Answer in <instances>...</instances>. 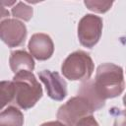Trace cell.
Returning <instances> with one entry per match:
<instances>
[{"label": "cell", "mask_w": 126, "mask_h": 126, "mask_svg": "<svg viewBox=\"0 0 126 126\" xmlns=\"http://www.w3.org/2000/svg\"><path fill=\"white\" fill-rule=\"evenodd\" d=\"M99 95L105 100L120 95L125 88L123 69L113 63L100 64L94 80Z\"/></svg>", "instance_id": "obj_1"}, {"label": "cell", "mask_w": 126, "mask_h": 126, "mask_svg": "<svg viewBox=\"0 0 126 126\" xmlns=\"http://www.w3.org/2000/svg\"><path fill=\"white\" fill-rule=\"evenodd\" d=\"M15 97L13 103L24 110L35 105L42 96V88L32 72L22 71L13 77Z\"/></svg>", "instance_id": "obj_2"}, {"label": "cell", "mask_w": 126, "mask_h": 126, "mask_svg": "<svg viewBox=\"0 0 126 126\" xmlns=\"http://www.w3.org/2000/svg\"><path fill=\"white\" fill-rule=\"evenodd\" d=\"M94 70V64L92 57L83 50H77L69 54L61 66L63 76L70 81H88Z\"/></svg>", "instance_id": "obj_3"}, {"label": "cell", "mask_w": 126, "mask_h": 126, "mask_svg": "<svg viewBox=\"0 0 126 126\" xmlns=\"http://www.w3.org/2000/svg\"><path fill=\"white\" fill-rule=\"evenodd\" d=\"M94 109L92 104L81 95L68 99L58 108L57 119L68 126H76L77 123L87 116L93 115Z\"/></svg>", "instance_id": "obj_4"}, {"label": "cell", "mask_w": 126, "mask_h": 126, "mask_svg": "<svg viewBox=\"0 0 126 126\" xmlns=\"http://www.w3.org/2000/svg\"><path fill=\"white\" fill-rule=\"evenodd\" d=\"M102 32V19L94 14L85 15L78 25V38L80 43L93 48L100 39Z\"/></svg>", "instance_id": "obj_5"}, {"label": "cell", "mask_w": 126, "mask_h": 126, "mask_svg": "<svg viewBox=\"0 0 126 126\" xmlns=\"http://www.w3.org/2000/svg\"><path fill=\"white\" fill-rule=\"evenodd\" d=\"M26 25L17 19L2 20L0 24V36L8 47L23 45L27 37Z\"/></svg>", "instance_id": "obj_6"}, {"label": "cell", "mask_w": 126, "mask_h": 126, "mask_svg": "<svg viewBox=\"0 0 126 126\" xmlns=\"http://www.w3.org/2000/svg\"><path fill=\"white\" fill-rule=\"evenodd\" d=\"M39 80L44 84L47 95L57 101L63 100L67 95L66 81L57 72L50 70H43L38 72Z\"/></svg>", "instance_id": "obj_7"}, {"label": "cell", "mask_w": 126, "mask_h": 126, "mask_svg": "<svg viewBox=\"0 0 126 126\" xmlns=\"http://www.w3.org/2000/svg\"><path fill=\"white\" fill-rule=\"evenodd\" d=\"M30 53L39 61L49 59L54 52V44L51 37L45 33H34L28 44Z\"/></svg>", "instance_id": "obj_8"}, {"label": "cell", "mask_w": 126, "mask_h": 126, "mask_svg": "<svg viewBox=\"0 0 126 126\" xmlns=\"http://www.w3.org/2000/svg\"><path fill=\"white\" fill-rule=\"evenodd\" d=\"M9 65L13 73L17 74L22 71L32 72L34 69V61L31 53L26 50L12 51L9 57Z\"/></svg>", "instance_id": "obj_9"}, {"label": "cell", "mask_w": 126, "mask_h": 126, "mask_svg": "<svg viewBox=\"0 0 126 126\" xmlns=\"http://www.w3.org/2000/svg\"><path fill=\"white\" fill-rule=\"evenodd\" d=\"M78 95L84 96L92 104L94 111L102 108L105 105V100L97 93L94 80H88L82 82L78 90Z\"/></svg>", "instance_id": "obj_10"}, {"label": "cell", "mask_w": 126, "mask_h": 126, "mask_svg": "<svg viewBox=\"0 0 126 126\" xmlns=\"http://www.w3.org/2000/svg\"><path fill=\"white\" fill-rule=\"evenodd\" d=\"M24 115L16 106L10 105L0 113V126H23Z\"/></svg>", "instance_id": "obj_11"}, {"label": "cell", "mask_w": 126, "mask_h": 126, "mask_svg": "<svg viewBox=\"0 0 126 126\" xmlns=\"http://www.w3.org/2000/svg\"><path fill=\"white\" fill-rule=\"evenodd\" d=\"M0 99L1 108L3 109L5 105L13 103L15 97V88L13 81H2L0 84Z\"/></svg>", "instance_id": "obj_12"}, {"label": "cell", "mask_w": 126, "mask_h": 126, "mask_svg": "<svg viewBox=\"0 0 126 126\" xmlns=\"http://www.w3.org/2000/svg\"><path fill=\"white\" fill-rule=\"evenodd\" d=\"M11 13L15 19H21L25 22H29L32 17L33 10L31 6L27 5L24 2H18L11 10Z\"/></svg>", "instance_id": "obj_13"}, {"label": "cell", "mask_w": 126, "mask_h": 126, "mask_svg": "<svg viewBox=\"0 0 126 126\" xmlns=\"http://www.w3.org/2000/svg\"><path fill=\"white\" fill-rule=\"evenodd\" d=\"M84 3L89 10L99 14H103L107 12L113 4L112 1H102V0H86Z\"/></svg>", "instance_id": "obj_14"}, {"label": "cell", "mask_w": 126, "mask_h": 126, "mask_svg": "<svg viewBox=\"0 0 126 126\" xmlns=\"http://www.w3.org/2000/svg\"><path fill=\"white\" fill-rule=\"evenodd\" d=\"M110 113L114 115V124L113 126H126V109L111 108Z\"/></svg>", "instance_id": "obj_15"}, {"label": "cell", "mask_w": 126, "mask_h": 126, "mask_svg": "<svg viewBox=\"0 0 126 126\" xmlns=\"http://www.w3.org/2000/svg\"><path fill=\"white\" fill-rule=\"evenodd\" d=\"M76 126H99V125L97 121L94 119V117L91 115V116H87L83 118L82 120H80Z\"/></svg>", "instance_id": "obj_16"}, {"label": "cell", "mask_w": 126, "mask_h": 126, "mask_svg": "<svg viewBox=\"0 0 126 126\" xmlns=\"http://www.w3.org/2000/svg\"><path fill=\"white\" fill-rule=\"evenodd\" d=\"M40 126H68L65 123L57 120V121H49V122H44Z\"/></svg>", "instance_id": "obj_17"}, {"label": "cell", "mask_w": 126, "mask_h": 126, "mask_svg": "<svg viewBox=\"0 0 126 126\" xmlns=\"http://www.w3.org/2000/svg\"><path fill=\"white\" fill-rule=\"evenodd\" d=\"M123 104H124V106L126 107V94H125L124 96H123Z\"/></svg>", "instance_id": "obj_18"}, {"label": "cell", "mask_w": 126, "mask_h": 126, "mask_svg": "<svg viewBox=\"0 0 126 126\" xmlns=\"http://www.w3.org/2000/svg\"><path fill=\"white\" fill-rule=\"evenodd\" d=\"M14 3H16V2H15V1H12L11 3H9V2H8V5H12V4H14ZM1 4H6V3H5L4 1H2V2H1Z\"/></svg>", "instance_id": "obj_19"}]
</instances>
